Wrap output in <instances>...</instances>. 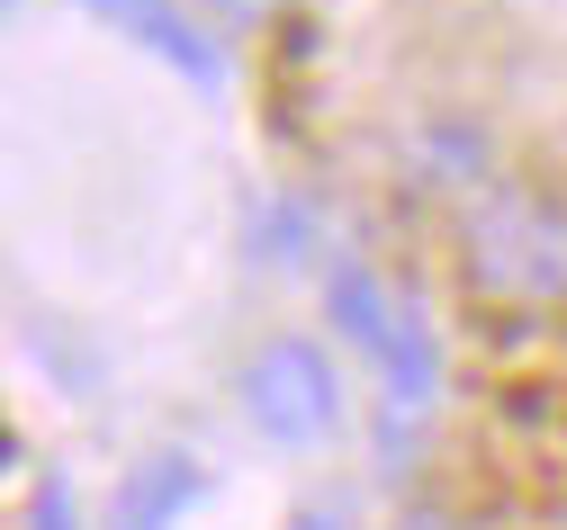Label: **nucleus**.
<instances>
[{"instance_id":"39448f33","label":"nucleus","mask_w":567,"mask_h":530,"mask_svg":"<svg viewBox=\"0 0 567 530\" xmlns=\"http://www.w3.org/2000/svg\"><path fill=\"white\" fill-rule=\"evenodd\" d=\"M207 495V468H198V449H154V459H135L126 486L109 495V530H181V512Z\"/></svg>"},{"instance_id":"9d476101","label":"nucleus","mask_w":567,"mask_h":530,"mask_svg":"<svg viewBox=\"0 0 567 530\" xmlns=\"http://www.w3.org/2000/svg\"><path fill=\"white\" fill-rule=\"evenodd\" d=\"M396 530H451V512H405Z\"/></svg>"},{"instance_id":"7ed1b4c3","label":"nucleus","mask_w":567,"mask_h":530,"mask_svg":"<svg viewBox=\"0 0 567 530\" xmlns=\"http://www.w3.org/2000/svg\"><path fill=\"white\" fill-rule=\"evenodd\" d=\"M235 405L270 449H324L342 432V368L324 342L307 333H270L252 342V360L235 368Z\"/></svg>"},{"instance_id":"f257e3e1","label":"nucleus","mask_w":567,"mask_h":530,"mask_svg":"<svg viewBox=\"0 0 567 530\" xmlns=\"http://www.w3.org/2000/svg\"><path fill=\"white\" fill-rule=\"evenodd\" d=\"M460 261H468L477 297H505V306H558V297H567V198H549L532 180L468 198Z\"/></svg>"},{"instance_id":"20e7f679","label":"nucleus","mask_w":567,"mask_h":530,"mask_svg":"<svg viewBox=\"0 0 567 530\" xmlns=\"http://www.w3.org/2000/svg\"><path fill=\"white\" fill-rule=\"evenodd\" d=\"M82 10H91L100 28H117L126 45H145L154 63H172L189 91H226V54H217V37H207V19L181 10V0H82Z\"/></svg>"},{"instance_id":"f03ea898","label":"nucleus","mask_w":567,"mask_h":530,"mask_svg":"<svg viewBox=\"0 0 567 530\" xmlns=\"http://www.w3.org/2000/svg\"><path fill=\"white\" fill-rule=\"evenodd\" d=\"M333 333L370 360V377H379V396L396 405V414H423L442 396V342H433V324H423V306L396 288V279H379V270H333Z\"/></svg>"},{"instance_id":"0eeeda50","label":"nucleus","mask_w":567,"mask_h":530,"mask_svg":"<svg viewBox=\"0 0 567 530\" xmlns=\"http://www.w3.org/2000/svg\"><path fill=\"white\" fill-rule=\"evenodd\" d=\"M289 530H361V512H351V495L342 486H324L316 503H298V521Z\"/></svg>"},{"instance_id":"1a4fd4ad","label":"nucleus","mask_w":567,"mask_h":530,"mask_svg":"<svg viewBox=\"0 0 567 530\" xmlns=\"http://www.w3.org/2000/svg\"><path fill=\"white\" fill-rule=\"evenodd\" d=\"M279 10H289V0H198V19H217V28H261Z\"/></svg>"},{"instance_id":"9b49d317","label":"nucleus","mask_w":567,"mask_h":530,"mask_svg":"<svg viewBox=\"0 0 567 530\" xmlns=\"http://www.w3.org/2000/svg\"><path fill=\"white\" fill-rule=\"evenodd\" d=\"M10 10H19V0H0V19H10Z\"/></svg>"},{"instance_id":"6e6552de","label":"nucleus","mask_w":567,"mask_h":530,"mask_svg":"<svg viewBox=\"0 0 567 530\" xmlns=\"http://www.w3.org/2000/svg\"><path fill=\"white\" fill-rule=\"evenodd\" d=\"M28 530H82V512H73V486H37V503H28Z\"/></svg>"},{"instance_id":"423d86ee","label":"nucleus","mask_w":567,"mask_h":530,"mask_svg":"<svg viewBox=\"0 0 567 530\" xmlns=\"http://www.w3.org/2000/svg\"><path fill=\"white\" fill-rule=\"evenodd\" d=\"M414 144H423V180H433V189H477L486 180V135L468 117H433Z\"/></svg>"}]
</instances>
